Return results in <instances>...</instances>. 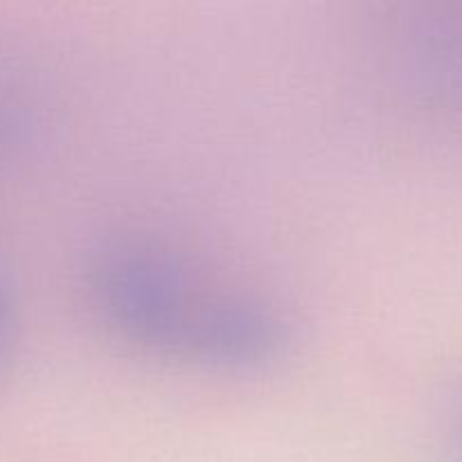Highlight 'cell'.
I'll list each match as a JSON object with an SVG mask.
<instances>
[{
	"label": "cell",
	"instance_id": "3957f363",
	"mask_svg": "<svg viewBox=\"0 0 462 462\" xmlns=\"http://www.w3.org/2000/svg\"><path fill=\"white\" fill-rule=\"evenodd\" d=\"M449 456H451V462H462V404L454 413V420H451Z\"/></svg>",
	"mask_w": 462,
	"mask_h": 462
},
{
	"label": "cell",
	"instance_id": "7a4b0ae2",
	"mask_svg": "<svg viewBox=\"0 0 462 462\" xmlns=\"http://www.w3.org/2000/svg\"><path fill=\"white\" fill-rule=\"evenodd\" d=\"M14 337V302L12 293H9L7 280H5L3 271H0V361H3L5 352L12 346Z\"/></svg>",
	"mask_w": 462,
	"mask_h": 462
},
{
	"label": "cell",
	"instance_id": "6da1fadb",
	"mask_svg": "<svg viewBox=\"0 0 462 462\" xmlns=\"http://www.w3.org/2000/svg\"><path fill=\"white\" fill-rule=\"evenodd\" d=\"M86 284L116 337L167 359L246 373L278 359L287 341L282 319L264 302L210 293L171 253L147 242L99 248Z\"/></svg>",
	"mask_w": 462,
	"mask_h": 462
}]
</instances>
